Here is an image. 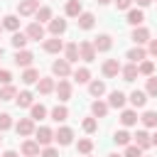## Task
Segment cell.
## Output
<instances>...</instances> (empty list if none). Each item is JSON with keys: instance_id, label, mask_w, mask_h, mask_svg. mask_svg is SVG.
<instances>
[{"instance_id": "4fadbf2b", "label": "cell", "mask_w": 157, "mask_h": 157, "mask_svg": "<svg viewBox=\"0 0 157 157\" xmlns=\"http://www.w3.org/2000/svg\"><path fill=\"white\" fill-rule=\"evenodd\" d=\"M27 37L29 39H44V27H42V22H32L29 27H27Z\"/></svg>"}, {"instance_id": "8fae6325", "label": "cell", "mask_w": 157, "mask_h": 157, "mask_svg": "<svg viewBox=\"0 0 157 157\" xmlns=\"http://www.w3.org/2000/svg\"><path fill=\"white\" fill-rule=\"evenodd\" d=\"M132 137H135V145H137V147H142V150H147V147L152 145V135H150L147 130H137Z\"/></svg>"}, {"instance_id": "f6af8a7d", "label": "cell", "mask_w": 157, "mask_h": 157, "mask_svg": "<svg viewBox=\"0 0 157 157\" xmlns=\"http://www.w3.org/2000/svg\"><path fill=\"white\" fill-rule=\"evenodd\" d=\"M7 128H12V118L7 113H0V130H7Z\"/></svg>"}, {"instance_id": "e0dca14e", "label": "cell", "mask_w": 157, "mask_h": 157, "mask_svg": "<svg viewBox=\"0 0 157 157\" xmlns=\"http://www.w3.org/2000/svg\"><path fill=\"white\" fill-rule=\"evenodd\" d=\"M108 105H113V108H123V105H125V93H123V91H110V96H108Z\"/></svg>"}, {"instance_id": "db71d44e", "label": "cell", "mask_w": 157, "mask_h": 157, "mask_svg": "<svg viewBox=\"0 0 157 157\" xmlns=\"http://www.w3.org/2000/svg\"><path fill=\"white\" fill-rule=\"evenodd\" d=\"M98 2H101V5H108V2H113V0H98Z\"/></svg>"}, {"instance_id": "681fc988", "label": "cell", "mask_w": 157, "mask_h": 157, "mask_svg": "<svg viewBox=\"0 0 157 157\" xmlns=\"http://www.w3.org/2000/svg\"><path fill=\"white\" fill-rule=\"evenodd\" d=\"M150 54H152V56H157V39H152V42H150Z\"/></svg>"}, {"instance_id": "b9f144b4", "label": "cell", "mask_w": 157, "mask_h": 157, "mask_svg": "<svg viewBox=\"0 0 157 157\" xmlns=\"http://www.w3.org/2000/svg\"><path fill=\"white\" fill-rule=\"evenodd\" d=\"M147 96L157 98V76H150L147 78Z\"/></svg>"}, {"instance_id": "c3c4849f", "label": "cell", "mask_w": 157, "mask_h": 157, "mask_svg": "<svg viewBox=\"0 0 157 157\" xmlns=\"http://www.w3.org/2000/svg\"><path fill=\"white\" fill-rule=\"evenodd\" d=\"M130 2H132V0H115L118 10H128V7H130Z\"/></svg>"}, {"instance_id": "d590c367", "label": "cell", "mask_w": 157, "mask_h": 157, "mask_svg": "<svg viewBox=\"0 0 157 157\" xmlns=\"http://www.w3.org/2000/svg\"><path fill=\"white\" fill-rule=\"evenodd\" d=\"M91 110H93V115H96V118H103V115L108 113V103H103V101H93Z\"/></svg>"}, {"instance_id": "e575fe53", "label": "cell", "mask_w": 157, "mask_h": 157, "mask_svg": "<svg viewBox=\"0 0 157 157\" xmlns=\"http://www.w3.org/2000/svg\"><path fill=\"white\" fill-rule=\"evenodd\" d=\"M66 15L69 17H78L81 15V0H69L66 2Z\"/></svg>"}, {"instance_id": "9c48e42d", "label": "cell", "mask_w": 157, "mask_h": 157, "mask_svg": "<svg viewBox=\"0 0 157 157\" xmlns=\"http://www.w3.org/2000/svg\"><path fill=\"white\" fill-rule=\"evenodd\" d=\"M93 47H96V52H108V49L113 47L110 34H98V37L93 39Z\"/></svg>"}, {"instance_id": "30bf717a", "label": "cell", "mask_w": 157, "mask_h": 157, "mask_svg": "<svg viewBox=\"0 0 157 157\" xmlns=\"http://www.w3.org/2000/svg\"><path fill=\"white\" fill-rule=\"evenodd\" d=\"M54 91H56L59 101H69V98H71V83H69L66 78H61V81L56 83V88H54Z\"/></svg>"}, {"instance_id": "d6986e66", "label": "cell", "mask_w": 157, "mask_h": 157, "mask_svg": "<svg viewBox=\"0 0 157 157\" xmlns=\"http://www.w3.org/2000/svg\"><path fill=\"white\" fill-rule=\"evenodd\" d=\"M130 103H132L135 108H142V105L147 103V91H132V93H130Z\"/></svg>"}, {"instance_id": "7402d4cb", "label": "cell", "mask_w": 157, "mask_h": 157, "mask_svg": "<svg viewBox=\"0 0 157 157\" xmlns=\"http://www.w3.org/2000/svg\"><path fill=\"white\" fill-rule=\"evenodd\" d=\"M32 98H34V96H32L29 91H22V93H17V98H15V101H17V105H20V108H32Z\"/></svg>"}, {"instance_id": "52a82bcc", "label": "cell", "mask_w": 157, "mask_h": 157, "mask_svg": "<svg viewBox=\"0 0 157 157\" xmlns=\"http://www.w3.org/2000/svg\"><path fill=\"white\" fill-rule=\"evenodd\" d=\"M54 140H56L59 145H71V140H74V130H71V128H59V130L54 132Z\"/></svg>"}, {"instance_id": "277c9868", "label": "cell", "mask_w": 157, "mask_h": 157, "mask_svg": "<svg viewBox=\"0 0 157 157\" xmlns=\"http://www.w3.org/2000/svg\"><path fill=\"white\" fill-rule=\"evenodd\" d=\"M52 71H54L59 78H66V76L71 74V61H66V59H59V61H54V64H52Z\"/></svg>"}, {"instance_id": "9f6ffc18", "label": "cell", "mask_w": 157, "mask_h": 157, "mask_svg": "<svg viewBox=\"0 0 157 157\" xmlns=\"http://www.w3.org/2000/svg\"><path fill=\"white\" fill-rule=\"evenodd\" d=\"M0 142H2V130H0Z\"/></svg>"}, {"instance_id": "484cf974", "label": "cell", "mask_w": 157, "mask_h": 157, "mask_svg": "<svg viewBox=\"0 0 157 157\" xmlns=\"http://www.w3.org/2000/svg\"><path fill=\"white\" fill-rule=\"evenodd\" d=\"M142 20H145L142 10H130V12H128V22H130L132 27H140V25H142Z\"/></svg>"}, {"instance_id": "816d5d0a", "label": "cell", "mask_w": 157, "mask_h": 157, "mask_svg": "<svg viewBox=\"0 0 157 157\" xmlns=\"http://www.w3.org/2000/svg\"><path fill=\"white\" fill-rule=\"evenodd\" d=\"M135 2H137V5H140V7H147V5H150V2H152V0H135Z\"/></svg>"}, {"instance_id": "f907efd6", "label": "cell", "mask_w": 157, "mask_h": 157, "mask_svg": "<svg viewBox=\"0 0 157 157\" xmlns=\"http://www.w3.org/2000/svg\"><path fill=\"white\" fill-rule=\"evenodd\" d=\"M2 157H20V155H17V152H15V150H7V152H5V155H2Z\"/></svg>"}, {"instance_id": "8992f818", "label": "cell", "mask_w": 157, "mask_h": 157, "mask_svg": "<svg viewBox=\"0 0 157 157\" xmlns=\"http://www.w3.org/2000/svg\"><path fill=\"white\" fill-rule=\"evenodd\" d=\"M15 130H17V135L27 137V135H32V132H34V120H32V118H22V120L15 125Z\"/></svg>"}, {"instance_id": "2e32d148", "label": "cell", "mask_w": 157, "mask_h": 157, "mask_svg": "<svg viewBox=\"0 0 157 157\" xmlns=\"http://www.w3.org/2000/svg\"><path fill=\"white\" fill-rule=\"evenodd\" d=\"M34 135H37V142H39V145H44V147L54 140V132H52L49 128H39V130H34Z\"/></svg>"}, {"instance_id": "1f68e13d", "label": "cell", "mask_w": 157, "mask_h": 157, "mask_svg": "<svg viewBox=\"0 0 157 157\" xmlns=\"http://www.w3.org/2000/svg\"><path fill=\"white\" fill-rule=\"evenodd\" d=\"M37 88H39V93H52L56 86H54V78H39L37 81Z\"/></svg>"}, {"instance_id": "83f0119b", "label": "cell", "mask_w": 157, "mask_h": 157, "mask_svg": "<svg viewBox=\"0 0 157 157\" xmlns=\"http://www.w3.org/2000/svg\"><path fill=\"white\" fill-rule=\"evenodd\" d=\"M27 42H29L27 32H15V34H12V47H15V49H22Z\"/></svg>"}, {"instance_id": "8d00e7d4", "label": "cell", "mask_w": 157, "mask_h": 157, "mask_svg": "<svg viewBox=\"0 0 157 157\" xmlns=\"http://www.w3.org/2000/svg\"><path fill=\"white\" fill-rule=\"evenodd\" d=\"M76 150H78L81 155H91V150H93V140L81 137V140H78V145H76Z\"/></svg>"}, {"instance_id": "cb8c5ba5", "label": "cell", "mask_w": 157, "mask_h": 157, "mask_svg": "<svg viewBox=\"0 0 157 157\" xmlns=\"http://www.w3.org/2000/svg\"><path fill=\"white\" fill-rule=\"evenodd\" d=\"M12 98H17V88L10 86V83H5L0 88V101H12Z\"/></svg>"}, {"instance_id": "5b68a950", "label": "cell", "mask_w": 157, "mask_h": 157, "mask_svg": "<svg viewBox=\"0 0 157 157\" xmlns=\"http://www.w3.org/2000/svg\"><path fill=\"white\" fill-rule=\"evenodd\" d=\"M120 71H123V66H120V61H118V59H105V64H103V74H105L108 78L118 76Z\"/></svg>"}, {"instance_id": "9a60e30c", "label": "cell", "mask_w": 157, "mask_h": 157, "mask_svg": "<svg viewBox=\"0 0 157 157\" xmlns=\"http://www.w3.org/2000/svg\"><path fill=\"white\" fill-rule=\"evenodd\" d=\"M64 49V42L59 39V37H49L47 42H44V52H49V54H56V52H61Z\"/></svg>"}, {"instance_id": "680465c9", "label": "cell", "mask_w": 157, "mask_h": 157, "mask_svg": "<svg viewBox=\"0 0 157 157\" xmlns=\"http://www.w3.org/2000/svg\"><path fill=\"white\" fill-rule=\"evenodd\" d=\"M0 32H2V25H0Z\"/></svg>"}, {"instance_id": "ee69618b", "label": "cell", "mask_w": 157, "mask_h": 157, "mask_svg": "<svg viewBox=\"0 0 157 157\" xmlns=\"http://www.w3.org/2000/svg\"><path fill=\"white\" fill-rule=\"evenodd\" d=\"M96 128H98L96 118H86V120H83V130H86V132H96Z\"/></svg>"}, {"instance_id": "d4e9b609", "label": "cell", "mask_w": 157, "mask_h": 157, "mask_svg": "<svg viewBox=\"0 0 157 157\" xmlns=\"http://www.w3.org/2000/svg\"><path fill=\"white\" fill-rule=\"evenodd\" d=\"M140 120H142L145 128H157V113H155V110H145Z\"/></svg>"}, {"instance_id": "f35d334b", "label": "cell", "mask_w": 157, "mask_h": 157, "mask_svg": "<svg viewBox=\"0 0 157 157\" xmlns=\"http://www.w3.org/2000/svg\"><path fill=\"white\" fill-rule=\"evenodd\" d=\"M88 91H91V96H103L105 93V83L103 81H91L88 83Z\"/></svg>"}, {"instance_id": "d6a6232c", "label": "cell", "mask_w": 157, "mask_h": 157, "mask_svg": "<svg viewBox=\"0 0 157 157\" xmlns=\"http://www.w3.org/2000/svg\"><path fill=\"white\" fill-rule=\"evenodd\" d=\"M69 118V110L64 108V105H56V108H52V120H56V123H64Z\"/></svg>"}, {"instance_id": "7c38bea8", "label": "cell", "mask_w": 157, "mask_h": 157, "mask_svg": "<svg viewBox=\"0 0 157 157\" xmlns=\"http://www.w3.org/2000/svg\"><path fill=\"white\" fill-rule=\"evenodd\" d=\"M22 155L25 157H37L39 155V142L37 140H25L22 142Z\"/></svg>"}, {"instance_id": "11a10c76", "label": "cell", "mask_w": 157, "mask_h": 157, "mask_svg": "<svg viewBox=\"0 0 157 157\" xmlns=\"http://www.w3.org/2000/svg\"><path fill=\"white\" fill-rule=\"evenodd\" d=\"M108 157H123V155H118V152H113V155H108Z\"/></svg>"}, {"instance_id": "4dcf8cb0", "label": "cell", "mask_w": 157, "mask_h": 157, "mask_svg": "<svg viewBox=\"0 0 157 157\" xmlns=\"http://www.w3.org/2000/svg\"><path fill=\"white\" fill-rule=\"evenodd\" d=\"M74 81H76V83H88V81H91V71L83 69V66L76 69V71H74Z\"/></svg>"}, {"instance_id": "91938a15", "label": "cell", "mask_w": 157, "mask_h": 157, "mask_svg": "<svg viewBox=\"0 0 157 157\" xmlns=\"http://www.w3.org/2000/svg\"><path fill=\"white\" fill-rule=\"evenodd\" d=\"M86 157H91V155H86Z\"/></svg>"}, {"instance_id": "6f0895ef", "label": "cell", "mask_w": 157, "mask_h": 157, "mask_svg": "<svg viewBox=\"0 0 157 157\" xmlns=\"http://www.w3.org/2000/svg\"><path fill=\"white\" fill-rule=\"evenodd\" d=\"M0 56H2V47H0Z\"/></svg>"}, {"instance_id": "7dc6e473", "label": "cell", "mask_w": 157, "mask_h": 157, "mask_svg": "<svg viewBox=\"0 0 157 157\" xmlns=\"http://www.w3.org/2000/svg\"><path fill=\"white\" fill-rule=\"evenodd\" d=\"M39 157H59V152H56L54 147H49V145H47V147H44V152H42Z\"/></svg>"}, {"instance_id": "603a6c76", "label": "cell", "mask_w": 157, "mask_h": 157, "mask_svg": "<svg viewBox=\"0 0 157 157\" xmlns=\"http://www.w3.org/2000/svg\"><path fill=\"white\" fill-rule=\"evenodd\" d=\"M47 115V108L42 105V103H32V108H29V118L32 120H42Z\"/></svg>"}, {"instance_id": "f1b7e54d", "label": "cell", "mask_w": 157, "mask_h": 157, "mask_svg": "<svg viewBox=\"0 0 157 157\" xmlns=\"http://www.w3.org/2000/svg\"><path fill=\"white\" fill-rule=\"evenodd\" d=\"M137 74H140V71H137V64H132V61L123 69V78H125V81H135V78H137Z\"/></svg>"}, {"instance_id": "44dd1931", "label": "cell", "mask_w": 157, "mask_h": 157, "mask_svg": "<svg viewBox=\"0 0 157 157\" xmlns=\"http://www.w3.org/2000/svg\"><path fill=\"white\" fill-rule=\"evenodd\" d=\"M2 27L10 29V32H17V29H20V17H17V15H7V17L2 20Z\"/></svg>"}, {"instance_id": "74e56055", "label": "cell", "mask_w": 157, "mask_h": 157, "mask_svg": "<svg viewBox=\"0 0 157 157\" xmlns=\"http://www.w3.org/2000/svg\"><path fill=\"white\" fill-rule=\"evenodd\" d=\"M137 71H140L142 76H152V74H155V61H140V64H137Z\"/></svg>"}, {"instance_id": "bcb514c9", "label": "cell", "mask_w": 157, "mask_h": 157, "mask_svg": "<svg viewBox=\"0 0 157 157\" xmlns=\"http://www.w3.org/2000/svg\"><path fill=\"white\" fill-rule=\"evenodd\" d=\"M0 81H2V83H10V81H12V74H10L7 69H0Z\"/></svg>"}, {"instance_id": "ffe728a7", "label": "cell", "mask_w": 157, "mask_h": 157, "mask_svg": "<svg viewBox=\"0 0 157 157\" xmlns=\"http://www.w3.org/2000/svg\"><path fill=\"white\" fill-rule=\"evenodd\" d=\"M64 54H66V61H71V64L81 59V56H78V44H74V42L64 47Z\"/></svg>"}, {"instance_id": "60d3db41", "label": "cell", "mask_w": 157, "mask_h": 157, "mask_svg": "<svg viewBox=\"0 0 157 157\" xmlns=\"http://www.w3.org/2000/svg\"><path fill=\"white\" fill-rule=\"evenodd\" d=\"M37 20L39 22H49L52 20V7H39L37 10Z\"/></svg>"}, {"instance_id": "7a4b0ae2", "label": "cell", "mask_w": 157, "mask_h": 157, "mask_svg": "<svg viewBox=\"0 0 157 157\" xmlns=\"http://www.w3.org/2000/svg\"><path fill=\"white\" fill-rule=\"evenodd\" d=\"M12 61H15L17 66H25V69H27V66H32V61H34V54H32V52H27V49H17Z\"/></svg>"}, {"instance_id": "ab89813d", "label": "cell", "mask_w": 157, "mask_h": 157, "mask_svg": "<svg viewBox=\"0 0 157 157\" xmlns=\"http://www.w3.org/2000/svg\"><path fill=\"white\" fill-rule=\"evenodd\" d=\"M130 137H132V135H130L128 130H118V132L113 135V140H115V145H130Z\"/></svg>"}, {"instance_id": "836d02e7", "label": "cell", "mask_w": 157, "mask_h": 157, "mask_svg": "<svg viewBox=\"0 0 157 157\" xmlns=\"http://www.w3.org/2000/svg\"><path fill=\"white\" fill-rule=\"evenodd\" d=\"M120 123H123L125 128L135 125V123H137V113H135V110H123V115H120Z\"/></svg>"}, {"instance_id": "ba28073f", "label": "cell", "mask_w": 157, "mask_h": 157, "mask_svg": "<svg viewBox=\"0 0 157 157\" xmlns=\"http://www.w3.org/2000/svg\"><path fill=\"white\" fill-rule=\"evenodd\" d=\"M49 32H52V37H59V34H64V32H66V20H61V17H54V20H49Z\"/></svg>"}, {"instance_id": "f546056e", "label": "cell", "mask_w": 157, "mask_h": 157, "mask_svg": "<svg viewBox=\"0 0 157 157\" xmlns=\"http://www.w3.org/2000/svg\"><path fill=\"white\" fill-rule=\"evenodd\" d=\"M22 81H25V83H37V81H39V71L32 69V66H27L25 74H22Z\"/></svg>"}, {"instance_id": "7bdbcfd3", "label": "cell", "mask_w": 157, "mask_h": 157, "mask_svg": "<svg viewBox=\"0 0 157 157\" xmlns=\"http://www.w3.org/2000/svg\"><path fill=\"white\" fill-rule=\"evenodd\" d=\"M123 157H142V147H137V145H128Z\"/></svg>"}, {"instance_id": "4316f807", "label": "cell", "mask_w": 157, "mask_h": 157, "mask_svg": "<svg viewBox=\"0 0 157 157\" xmlns=\"http://www.w3.org/2000/svg\"><path fill=\"white\" fill-rule=\"evenodd\" d=\"M93 20H96V17H93L91 12H81V15H78V27H81V29H91V27H93Z\"/></svg>"}, {"instance_id": "ac0fdd59", "label": "cell", "mask_w": 157, "mask_h": 157, "mask_svg": "<svg viewBox=\"0 0 157 157\" xmlns=\"http://www.w3.org/2000/svg\"><path fill=\"white\" fill-rule=\"evenodd\" d=\"M145 56H147V52H145L140 44H137L135 49H130V52H128V59H130L132 64H140V61H145Z\"/></svg>"}, {"instance_id": "f5cc1de1", "label": "cell", "mask_w": 157, "mask_h": 157, "mask_svg": "<svg viewBox=\"0 0 157 157\" xmlns=\"http://www.w3.org/2000/svg\"><path fill=\"white\" fill-rule=\"evenodd\" d=\"M152 145H157V132H155V135H152Z\"/></svg>"}, {"instance_id": "6da1fadb", "label": "cell", "mask_w": 157, "mask_h": 157, "mask_svg": "<svg viewBox=\"0 0 157 157\" xmlns=\"http://www.w3.org/2000/svg\"><path fill=\"white\" fill-rule=\"evenodd\" d=\"M78 56L83 61H93L96 59V47L93 42H78Z\"/></svg>"}, {"instance_id": "3957f363", "label": "cell", "mask_w": 157, "mask_h": 157, "mask_svg": "<svg viewBox=\"0 0 157 157\" xmlns=\"http://www.w3.org/2000/svg\"><path fill=\"white\" fill-rule=\"evenodd\" d=\"M37 10H39V0H22V2L17 5V12H20L22 17H27V15H37Z\"/></svg>"}, {"instance_id": "5bb4252c", "label": "cell", "mask_w": 157, "mask_h": 157, "mask_svg": "<svg viewBox=\"0 0 157 157\" xmlns=\"http://www.w3.org/2000/svg\"><path fill=\"white\" fill-rule=\"evenodd\" d=\"M130 39H132L135 44H145V42H150V29H145V27H135Z\"/></svg>"}]
</instances>
